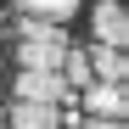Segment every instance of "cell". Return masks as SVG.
Segmentation results:
<instances>
[{"label":"cell","instance_id":"cell-1","mask_svg":"<svg viewBox=\"0 0 129 129\" xmlns=\"http://www.w3.org/2000/svg\"><path fill=\"white\" fill-rule=\"evenodd\" d=\"M73 107H84V112H90V118H112V123H123L129 118V90H123V84H84V90H79V101Z\"/></svg>","mask_w":129,"mask_h":129},{"label":"cell","instance_id":"cell-2","mask_svg":"<svg viewBox=\"0 0 129 129\" xmlns=\"http://www.w3.org/2000/svg\"><path fill=\"white\" fill-rule=\"evenodd\" d=\"M17 101H39V107H73L79 95L62 84V73H17Z\"/></svg>","mask_w":129,"mask_h":129},{"label":"cell","instance_id":"cell-3","mask_svg":"<svg viewBox=\"0 0 129 129\" xmlns=\"http://www.w3.org/2000/svg\"><path fill=\"white\" fill-rule=\"evenodd\" d=\"M90 28H95V45L123 51V45H129V11H123V0H95Z\"/></svg>","mask_w":129,"mask_h":129},{"label":"cell","instance_id":"cell-4","mask_svg":"<svg viewBox=\"0 0 129 129\" xmlns=\"http://www.w3.org/2000/svg\"><path fill=\"white\" fill-rule=\"evenodd\" d=\"M84 62H90V79H95V84H123V79H129V56H123V51L90 45V51H84Z\"/></svg>","mask_w":129,"mask_h":129},{"label":"cell","instance_id":"cell-5","mask_svg":"<svg viewBox=\"0 0 129 129\" xmlns=\"http://www.w3.org/2000/svg\"><path fill=\"white\" fill-rule=\"evenodd\" d=\"M62 107H39V101H11L6 107V123L11 129H56Z\"/></svg>","mask_w":129,"mask_h":129},{"label":"cell","instance_id":"cell-6","mask_svg":"<svg viewBox=\"0 0 129 129\" xmlns=\"http://www.w3.org/2000/svg\"><path fill=\"white\" fill-rule=\"evenodd\" d=\"M17 45H56V51H68V28L62 23H39V17H17Z\"/></svg>","mask_w":129,"mask_h":129},{"label":"cell","instance_id":"cell-7","mask_svg":"<svg viewBox=\"0 0 129 129\" xmlns=\"http://www.w3.org/2000/svg\"><path fill=\"white\" fill-rule=\"evenodd\" d=\"M11 6L23 17H39V23H62V28H68V17L84 6V0H11Z\"/></svg>","mask_w":129,"mask_h":129},{"label":"cell","instance_id":"cell-8","mask_svg":"<svg viewBox=\"0 0 129 129\" xmlns=\"http://www.w3.org/2000/svg\"><path fill=\"white\" fill-rule=\"evenodd\" d=\"M17 68L23 73H56L62 68V51L56 45H17Z\"/></svg>","mask_w":129,"mask_h":129},{"label":"cell","instance_id":"cell-9","mask_svg":"<svg viewBox=\"0 0 129 129\" xmlns=\"http://www.w3.org/2000/svg\"><path fill=\"white\" fill-rule=\"evenodd\" d=\"M84 129H123V123H112V118H84Z\"/></svg>","mask_w":129,"mask_h":129}]
</instances>
